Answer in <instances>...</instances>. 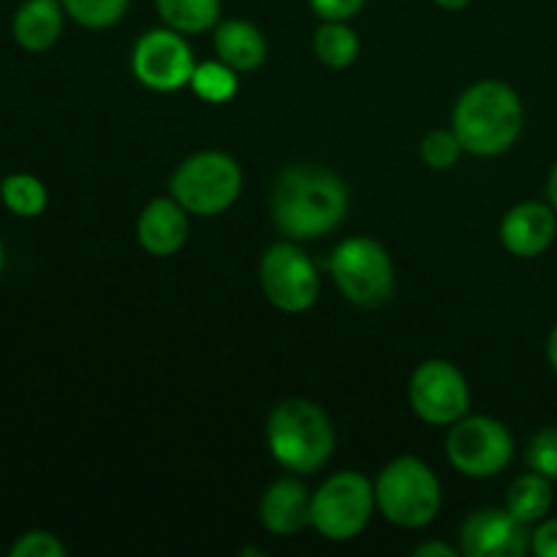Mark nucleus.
<instances>
[{"instance_id":"f257e3e1","label":"nucleus","mask_w":557,"mask_h":557,"mask_svg":"<svg viewBox=\"0 0 557 557\" xmlns=\"http://www.w3.org/2000/svg\"><path fill=\"white\" fill-rule=\"evenodd\" d=\"M272 221L294 243L326 237L348 215V185L315 163L288 166L272 185Z\"/></svg>"},{"instance_id":"f03ea898","label":"nucleus","mask_w":557,"mask_h":557,"mask_svg":"<svg viewBox=\"0 0 557 557\" xmlns=\"http://www.w3.org/2000/svg\"><path fill=\"white\" fill-rule=\"evenodd\" d=\"M525 125V107L515 87L500 79H482L468 87L451 112V131L462 150L476 158L504 156L517 145Z\"/></svg>"},{"instance_id":"7ed1b4c3","label":"nucleus","mask_w":557,"mask_h":557,"mask_svg":"<svg viewBox=\"0 0 557 557\" xmlns=\"http://www.w3.org/2000/svg\"><path fill=\"white\" fill-rule=\"evenodd\" d=\"M267 446L277 466L310 476L332 460L335 428L330 413L310 400H283L267 419Z\"/></svg>"},{"instance_id":"20e7f679","label":"nucleus","mask_w":557,"mask_h":557,"mask_svg":"<svg viewBox=\"0 0 557 557\" xmlns=\"http://www.w3.org/2000/svg\"><path fill=\"white\" fill-rule=\"evenodd\" d=\"M375 509L397 528L417 531L430 525L441 511V482L419 457H397L375 479Z\"/></svg>"},{"instance_id":"39448f33","label":"nucleus","mask_w":557,"mask_h":557,"mask_svg":"<svg viewBox=\"0 0 557 557\" xmlns=\"http://www.w3.org/2000/svg\"><path fill=\"white\" fill-rule=\"evenodd\" d=\"M243 183V166L228 152L201 150L174 169L169 196L194 218H215L237 205Z\"/></svg>"},{"instance_id":"423d86ee","label":"nucleus","mask_w":557,"mask_h":557,"mask_svg":"<svg viewBox=\"0 0 557 557\" xmlns=\"http://www.w3.org/2000/svg\"><path fill=\"white\" fill-rule=\"evenodd\" d=\"M337 292L357 308H381L395 294V261L373 237H346L330 256Z\"/></svg>"},{"instance_id":"0eeeda50","label":"nucleus","mask_w":557,"mask_h":557,"mask_svg":"<svg viewBox=\"0 0 557 557\" xmlns=\"http://www.w3.org/2000/svg\"><path fill=\"white\" fill-rule=\"evenodd\" d=\"M375 511V484L359 471H337L310 498V525L330 542H351Z\"/></svg>"},{"instance_id":"6e6552de","label":"nucleus","mask_w":557,"mask_h":557,"mask_svg":"<svg viewBox=\"0 0 557 557\" xmlns=\"http://www.w3.org/2000/svg\"><path fill=\"white\" fill-rule=\"evenodd\" d=\"M446 460L468 479H493L506 471L515 457V438L509 428L493 417H462L446 433Z\"/></svg>"},{"instance_id":"1a4fd4ad","label":"nucleus","mask_w":557,"mask_h":557,"mask_svg":"<svg viewBox=\"0 0 557 557\" xmlns=\"http://www.w3.org/2000/svg\"><path fill=\"white\" fill-rule=\"evenodd\" d=\"M259 283L267 302L283 313H305L313 308L321 292L319 270L294 239L275 243L264 250Z\"/></svg>"},{"instance_id":"9d476101","label":"nucleus","mask_w":557,"mask_h":557,"mask_svg":"<svg viewBox=\"0 0 557 557\" xmlns=\"http://www.w3.org/2000/svg\"><path fill=\"white\" fill-rule=\"evenodd\" d=\"M196 58L190 44L183 33L172 27H156L136 38L134 52H131V71L145 85L156 92H177L190 85Z\"/></svg>"},{"instance_id":"9b49d317","label":"nucleus","mask_w":557,"mask_h":557,"mask_svg":"<svg viewBox=\"0 0 557 557\" xmlns=\"http://www.w3.org/2000/svg\"><path fill=\"white\" fill-rule=\"evenodd\" d=\"M408 400L424 424L449 428L471 408V386L460 368L446 359H428L411 373Z\"/></svg>"},{"instance_id":"f8f14e48","label":"nucleus","mask_w":557,"mask_h":557,"mask_svg":"<svg viewBox=\"0 0 557 557\" xmlns=\"http://www.w3.org/2000/svg\"><path fill=\"white\" fill-rule=\"evenodd\" d=\"M531 525L509 509H479L460 528V553L466 557H522L531 553Z\"/></svg>"},{"instance_id":"ddd939ff","label":"nucleus","mask_w":557,"mask_h":557,"mask_svg":"<svg viewBox=\"0 0 557 557\" xmlns=\"http://www.w3.org/2000/svg\"><path fill=\"white\" fill-rule=\"evenodd\" d=\"M557 237V212L544 201H520L500 221V243L517 259H539Z\"/></svg>"},{"instance_id":"4468645a","label":"nucleus","mask_w":557,"mask_h":557,"mask_svg":"<svg viewBox=\"0 0 557 557\" xmlns=\"http://www.w3.org/2000/svg\"><path fill=\"white\" fill-rule=\"evenodd\" d=\"M190 237V212L172 196L152 199L136 221V239L141 250L156 259H169L180 253Z\"/></svg>"},{"instance_id":"2eb2a0df","label":"nucleus","mask_w":557,"mask_h":557,"mask_svg":"<svg viewBox=\"0 0 557 557\" xmlns=\"http://www.w3.org/2000/svg\"><path fill=\"white\" fill-rule=\"evenodd\" d=\"M310 498L302 482L297 479H277L261 495L259 517L261 525L275 536H297L310 525Z\"/></svg>"},{"instance_id":"dca6fc26","label":"nucleus","mask_w":557,"mask_h":557,"mask_svg":"<svg viewBox=\"0 0 557 557\" xmlns=\"http://www.w3.org/2000/svg\"><path fill=\"white\" fill-rule=\"evenodd\" d=\"M65 9L60 0H25L14 11L11 36L27 52H47L63 36Z\"/></svg>"},{"instance_id":"f3484780","label":"nucleus","mask_w":557,"mask_h":557,"mask_svg":"<svg viewBox=\"0 0 557 557\" xmlns=\"http://www.w3.org/2000/svg\"><path fill=\"white\" fill-rule=\"evenodd\" d=\"M218 60L232 65L237 74H250L267 60V38L259 25L248 20H221L212 36Z\"/></svg>"},{"instance_id":"a211bd4d","label":"nucleus","mask_w":557,"mask_h":557,"mask_svg":"<svg viewBox=\"0 0 557 557\" xmlns=\"http://www.w3.org/2000/svg\"><path fill=\"white\" fill-rule=\"evenodd\" d=\"M553 479L542 476V473L531 471L522 473L511 482L509 493H506V509L525 525H536L553 509Z\"/></svg>"},{"instance_id":"6ab92c4d","label":"nucleus","mask_w":557,"mask_h":557,"mask_svg":"<svg viewBox=\"0 0 557 557\" xmlns=\"http://www.w3.org/2000/svg\"><path fill=\"white\" fill-rule=\"evenodd\" d=\"M163 25L183 36L215 30L221 22V0H156Z\"/></svg>"},{"instance_id":"aec40b11","label":"nucleus","mask_w":557,"mask_h":557,"mask_svg":"<svg viewBox=\"0 0 557 557\" xmlns=\"http://www.w3.org/2000/svg\"><path fill=\"white\" fill-rule=\"evenodd\" d=\"M313 52L326 69H351L362 52L357 30L348 22H321L313 36Z\"/></svg>"},{"instance_id":"412c9836","label":"nucleus","mask_w":557,"mask_h":557,"mask_svg":"<svg viewBox=\"0 0 557 557\" xmlns=\"http://www.w3.org/2000/svg\"><path fill=\"white\" fill-rule=\"evenodd\" d=\"M0 199H3L5 210L16 218H38L49 205L47 185L36 174L27 172H16L3 177V183H0Z\"/></svg>"},{"instance_id":"4be33fe9","label":"nucleus","mask_w":557,"mask_h":557,"mask_svg":"<svg viewBox=\"0 0 557 557\" xmlns=\"http://www.w3.org/2000/svg\"><path fill=\"white\" fill-rule=\"evenodd\" d=\"M237 71L226 65L223 60H205L196 63L194 76H190V90L207 103H226L237 96L239 79Z\"/></svg>"},{"instance_id":"5701e85b","label":"nucleus","mask_w":557,"mask_h":557,"mask_svg":"<svg viewBox=\"0 0 557 557\" xmlns=\"http://www.w3.org/2000/svg\"><path fill=\"white\" fill-rule=\"evenodd\" d=\"M65 14L87 30H107L117 25L128 11L131 0H60Z\"/></svg>"},{"instance_id":"b1692460","label":"nucleus","mask_w":557,"mask_h":557,"mask_svg":"<svg viewBox=\"0 0 557 557\" xmlns=\"http://www.w3.org/2000/svg\"><path fill=\"white\" fill-rule=\"evenodd\" d=\"M419 152H422V161L428 163L430 169H435V172H446V169H451L457 161H460V156L466 150H462L455 131L438 128V131H430V134L424 136Z\"/></svg>"},{"instance_id":"393cba45","label":"nucleus","mask_w":557,"mask_h":557,"mask_svg":"<svg viewBox=\"0 0 557 557\" xmlns=\"http://www.w3.org/2000/svg\"><path fill=\"white\" fill-rule=\"evenodd\" d=\"M525 460L531 471L542 473L547 479H557V428L539 430L525 449Z\"/></svg>"},{"instance_id":"a878e982","label":"nucleus","mask_w":557,"mask_h":557,"mask_svg":"<svg viewBox=\"0 0 557 557\" xmlns=\"http://www.w3.org/2000/svg\"><path fill=\"white\" fill-rule=\"evenodd\" d=\"M65 544L49 531H27L22 533L9 549L11 557H65Z\"/></svg>"},{"instance_id":"bb28decb","label":"nucleus","mask_w":557,"mask_h":557,"mask_svg":"<svg viewBox=\"0 0 557 557\" xmlns=\"http://www.w3.org/2000/svg\"><path fill=\"white\" fill-rule=\"evenodd\" d=\"M321 22H348L368 5V0H308Z\"/></svg>"},{"instance_id":"cd10ccee","label":"nucleus","mask_w":557,"mask_h":557,"mask_svg":"<svg viewBox=\"0 0 557 557\" xmlns=\"http://www.w3.org/2000/svg\"><path fill=\"white\" fill-rule=\"evenodd\" d=\"M531 553L536 557H557V517L536 522L531 533Z\"/></svg>"},{"instance_id":"c85d7f7f","label":"nucleus","mask_w":557,"mask_h":557,"mask_svg":"<svg viewBox=\"0 0 557 557\" xmlns=\"http://www.w3.org/2000/svg\"><path fill=\"white\" fill-rule=\"evenodd\" d=\"M417 557H455L457 549L449 547V544H441V542H424L413 549Z\"/></svg>"},{"instance_id":"c756f323","label":"nucleus","mask_w":557,"mask_h":557,"mask_svg":"<svg viewBox=\"0 0 557 557\" xmlns=\"http://www.w3.org/2000/svg\"><path fill=\"white\" fill-rule=\"evenodd\" d=\"M547 362H549V368L557 373V324L553 326V332H549V337H547Z\"/></svg>"},{"instance_id":"7c9ffc66","label":"nucleus","mask_w":557,"mask_h":557,"mask_svg":"<svg viewBox=\"0 0 557 557\" xmlns=\"http://www.w3.org/2000/svg\"><path fill=\"white\" fill-rule=\"evenodd\" d=\"M547 199L557 212V163L553 166V172H549V180H547Z\"/></svg>"},{"instance_id":"2f4dec72","label":"nucleus","mask_w":557,"mask_h":557,"mask_svg":"<svg viewBox=\"0 0 557 557\" xmlns=\"http://www.w3.org/2000/svg\"><path fill=\"white\" fill-rule=\"evenodd\" d=\"M433 3L441 5V9H446V11H462L471 5V0H433Z\"/></svg>"},{"instance_id":"473e14b6","label":"nucleus","mask_w":557,"mask_h":557,"mask_svg":"<svg viewBox=\"0 0 557 557\" xmlns=\"http://www.w3.org/2000/svg\"><path fill=\"white\" fill-rule=\"evenodd\" d=\"M3 267H5V248L3 243H0V275H3Z\"/></svg>"}]
</instances>
